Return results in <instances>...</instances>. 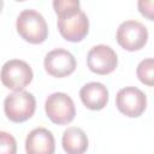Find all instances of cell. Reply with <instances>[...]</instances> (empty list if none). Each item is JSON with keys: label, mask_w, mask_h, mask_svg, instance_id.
I'll use <instances>...</instances> for the list:
<instances>
[{"label": "cell", "mask_w": 154, "mask_h": 154, "mask_svg": "<svg viewBox=\"0 0 154 154\" xmlns=\"http://www.w3.org/2000/svg\"><path fill=\"white\" fill-rule=\"evenodd\" d=\"M45 111L47 117L58 125H65L73 120L76 108L72 99L65 93H53L45 102Z\"/></svg>", "instance_id": "obj_5"}, {"label": "cell", "mask_w": 154, "mask_h": 154, "mask_svg": "<svg viewBox=\"0 0 154 154\" xmlns=\"http://www.w3.org/2000/svg\"><path fill=\"white\" fill-rule=\"evenodd\" d=\"M36 109L35 96L25 90L13 91L8 94L4 101V111L6 117L13 123H23L30 119Z\"/></svg>", "instance_id": "obj_2"}, {"label": "cell", "mask_w": 154, "mask_h": 154, "mask_svg": "<svg viewBox=\"0 0 154 154\" xmlns=\"http://www.w3.org/2000/svg\"><path fill=\"white\" fill-rule=\"evenodd\" d=\"M34 73L28 63L19 59L7 60L0 71V79L2 84L13 91L23 90L31 81Z\"/></svg>", "instance_id": "obj_4"}, {"label": "cell", "mask_w": 154, "mask_h": 154, "mask_svg": "<svg viewBox=\"0 0 154 154\" xmlns=\"http://www.w3.org/2000/svg\"><path fill=\"white\" fill-rule=\"evenodd\" d=\"M87 65L89 70L96 75H108L116 70L118 57L109 46L97 45L88 52Z\"/></svg>", "instance_id": "obj_8"}, {"label": "cell", "mask_w": 154, "mask_h": 154, "mask_svg": "<svg viewBox=\"0 0 154 154\" xmlns=\"http://www.w3.org/2000/svg\"><path fill=\"white\" fill-rule=\"evenodd\" d=\"M153 5H154V2L152 0H149V1H144V0L138 1V10H140L141 14L147 17L149 20H153Z\"/></svg>", "instance_id": "obj_16"}, {"label": "cell", "mask_w": 154, "mask_h": 154, "mask_svg": "<svg viewBox=\"0 0 154 154\" xmlns=\"http://www.w3.org/2000/svg\"><path fill=\"white\" fill-rule=\"evenodd\" d=\"M16 28L19 36L32 45L45 42L48 36V26L43 16L31 8L23 10L18 14Z\"/></svg>", "instance_id": "obj_1"}, {"label": "cell", "mask_w": 154, "mask_h": 154, "mask_svg": "<svg viewBox=\"0 0 154 154\" xmlns=\"http://www.w3.org/2000/svg\"><path fill=\"white\" fill-rule=\"evenodd\" d=\"M43 65L48 75L63 78L71 75L76 70L77 64L72 53L64 48H55L46 54Z\"/></svg>", "instance_id": "obj_9"}, {"label": "cell", "mask_w": 154, "mask_h": 154, "mask_svg": "<svg viewBox=\"0 0 154 154\" xmlns=\"http://www.w3.org/2000/svg\"><path fill=\"white\" fill-rule=\"evenodd\" d=\"M54 12L58 14L70 12L77 8H81V2L78 0H54L53 1Z\"/></svg>", "instance_id": "obj_15"}, {"label": "cell", "mask_w": 154, "mask_h": 154, "mask_svg": "<svg viewBox=\"0 0 154 154\" xmlns=\"http://www.w3.org/2000/svg\"><path fill=\"white\" fill-rule=\"evenodd\" d=\"M17 142L16 138L6 131H0V154H16Z\"/></svg>", "instance_id": "obj_14"}, {"label": "cell", "mask_w": 154, "mask_h": 154, "mask_svg": "<svg viewBox=\"0 0 154 154\" xmlns=\"http://www.w3.org/2000/svg\"><path fill=\"white\" fill-rule=\"evenodd\" d=\"M26 154H54L55 140L46 128H36L29 132L25 140Z\"/></svg>", "instance_id": "obj_10"}, {"label": "cell", "mask_w": 154, "mask_h": 154, "mask_svg": "<svg viewBox=\"0 0 154 154\" xmlns=\"http://www.w3.org/2000/svg\"><path fill=\"white\" fill-rule=\"evenodd\" d=\"M61 144L67 154H84L88 149V137L81 128H67L61 138Z\"/></svg>", "instance_id": "obj_12"}, {"label": "cell", "mask_w": 154, "mask_h": 154, "mask_svg": "<svg viewBox=\"0 0 154 154\" xmlns=\"http://www.w3.org/2000/svg\"><path fill=\"white\" fill-rule=\"evenodd\" d=\"M118 45L129 52H135L144 47L148 41V30L138 20L123 22L116 34Z\"/></svg>", "instance_id": "obj_6"}, {"label": "cell", "mask_w": 154, "mask_h": 154, "mask_svg": "<svg viewBox=\"0 0 154 154\" xmlns=\"http://www.w3.org/2000/svg\"><path fill=\"white\" fill-rule=\"evenodd\" d=\"M154 61L152 58H148V59H144L142 60L138 65H137V70H136V73H137V77L138 79L148 85V87H152L154 84Z\"/></svg>", "instance_id": "obj_13"}, {"label": "cell", "mask_w": 154, "mask_h": 154, "mask_svg": "<svg viewBox=\"0 0 154 154\" xmlns=\"http://www.w3.org/2000/svg\"><path fill=\"white\" fill-rule=\"evenodd\" d=\"M79 97L87 108L100 111L108 102V90L100 82H89L81 88Z\"/></svg>", "instance_id": "obj_11"}, {"label": "cell", "mask_w": 154, "mask_h": 154, "mask_svg": "<svg viewBox=\"0 0 154 154\" xmlns=\"http://www.w3.org/2000/svg\"><path fill=\"white\" fill-rule=\"evenodd\" d=\"M57 25L60 35L70 42L82 41L89 31V19L81 8L58 14Z\"/></svg>", "instance_id": "obj_3"}, {"label": "cell", "mask_w": 154, "mask_h": 154, "mask_svg": "<svg viewBox=\"0 0 154 154\" xmlns=\"http://www.w3.org/2000/svg\"><path fill=\"white\" fill-rule=\"evenodd\" d=\"M2 5H4V1L0 0V13H1V8H2Z\"/></svg>", "instance_id": "obj_17"}, {"label": "cell", "mask_w": 154, "mask_h": 154, "mask_svg": "<svg viewBox=\"0 0 154 154\" xmlns=\"http://www.w3.org/2000/svg\"><path fill=\"white\" fill-rule=\"evenodd\" d=\"M116 106L124 116L137 118L144 112L147 107V96L141 89L136 87H125L117 93Z\"/></svg>", "instance_id": "obj_7"}]
</instances>
